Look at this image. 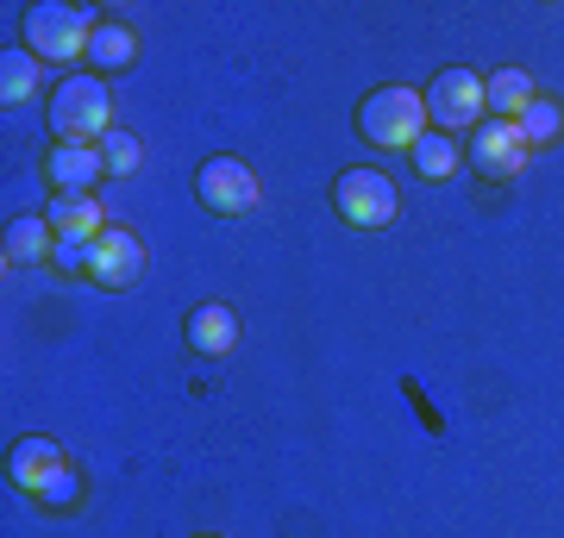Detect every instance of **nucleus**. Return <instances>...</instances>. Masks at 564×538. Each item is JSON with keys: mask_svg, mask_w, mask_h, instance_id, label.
Returning <instances> with one entry per match:
<instances>
[{"mask_svg": "<svg viewBox=\"0 0 564 538\" xmlns=\"http://www.w3.org/2000/svg\"><path fill=\"white\" fill-rule=\"evenodd\" d=\"M358 132L377 144V151H414V144L433 132V125H426V95H414L408 81H383L377 95H364Z\"/></svg>", "mask_w": 564, "mask_h": 538, "instance_id": "nucleus-1", "label": "nucleus"}, {"mask_svg": "<svg viewBox=\"0 0 564 538\" xmlns=\"http://www.w3.org/2000/svg\"><path fill=\"white\" fill-rule=\"evenodd\" d=\"M20 39L39 63H76V57H88L95 13L88 7H69V0H39V7H25Z\"/></svg>", "mask_w": 564, "mask_h": 538, "instance_id": "nucleus-2", "label": "nucleus"}, {"mask_svg": "<svg viewBox=\"0 0 564 538\" xmlns=\"http://www.w3.org/2000/svg\"><path fill=\"white\" fill-rule=\"evenodd\" d=\"M51 132L63 144H101L113 132V95L101 76H63V88L51 95Z\"/></svg>", "mask_w": 564, "mask_h": 538, "instance_id": "nucleus-3", "label": "nucleus"}, {"mask_svg": "<svg viewBox=\"0 0 564 538\" xmlns=\"http://www.w3.org/2000/svg\"><path fill=\"white\" fill-rule=\"evenodd\" d=\"M489 113V95H484V76L477 69H440L426 81V125L445 132V139H470Z\"/></svg>", "mask_w": 564, "mask_h": 538, "instance_id": "nucleus-4", "label": "nucleus"}, {"mask_svg": "<svg viewBox=\"0 0 564 538\" xmlns=\"http://www.w3.org/2000/svg\"><path fill=\"white\" fill-rule=\"evenodd\" d=\"M333 207H339L345 226H358V232H383L395 213H402V195H395V182L383 169H345L333 182Z\"/></svg>", "mask_w": 564, "mask_h": 538, "instance_id": "nucleus-5", "label": "nucleus"}, {"mask_svg": "<svg viewBox=\"0 0 564 538\" xmlns=\"http://www.w3.org/2000/svg\"><path fill=\"white\" fill-rule=\"evenodd\" d=\"M195 195H202L207 213H251L263 195V182L251 176V163L239 157H207L202 169H195Z\"/></svg>", "mask_w": 564, "mask_h": 538, "instance_id": "nucleus-6", "label": "nucleus"}, {"mask_svg": "<svg viewBox=\"0 0 564 538\" xmlns=\"http://www.w3.org/2000/svg\"><path fill=\"white\" fill-rule=\"evenodd\" d=\"M527 157H533V144L521 139L514 120H484L470 132V169L484 182H514L527 169Z\"/></svg>", "mask_w": 564, "mask_h": 538, "instance_id": "nucleus-7", "label": "nucleus"}, {"mask_svg": "<svg viewBox=\"0 0 564 538\" xmlns=\"http://www.w3.org/2000/svg\"><path fill=\"white\" fill-rule=\"evenodd\" d=\"M144 276V244L132 226H107L101 239H95V270H88V282L95 288H107V295H126V288H139Z\"/></svg>", "mask_w": 564, "mask_h": 538, "instance_id": "nucleus-8", "label": "nucleus"}, {"mask_svg": "<svg viewBox=\"0 0 564 538\" xmlns=\"http://www.w3.org/2000/svg\"><path fill=\"white\" fill-rule=\"evenodd\" d=\"M44 176H51V188H63V195H95V182L107 176V163L95 144H57L51 157H44Z\"/></svg>", "mask_w": 564, "mask_h": 538, "instance_id": "nucleus-9", "label": "nucleus"}, {"mask_svg": "<svg viewBox=\"0 0 564 538\" xmlns=\"http://www.w3.org/2000/svg\"><path fill=\"white\" fill-rule=\"evenodd\" d=\"M182 339H188V351H202V358H226L239 344V314L226 300H202L188 314V326H182Z\"/></svg>", "mask_w": 564, "mask_h": 538, "instance_id": "nucleus-10", "label": "nucleus"}, {"mask_svg": "<svg viewBox=\"0 0 564 538\" xmlns=\"http://www.w3.org/2000/svg\"><path fill=\"white\" fill-rule=\"evenodd\" d=\"M63 444L57 439H44V432H32V439H20L13 451H7V476H13V488H25V495H39V482L44 476H57L63 470Z\"/></svg>", "mask_w": 564, "mask_h": 538, "instance_id": "nucleus-11", "label": "nucleus"}, {"mask_svg": "<svg viewBox=\"0 0 564 538\" xmlns=\"http://www.w3.org/2000/svg\"><path fill=\"white\" fill-rule=\"evenodd\" d=\"M44 220H51V232H57V239H101V232H107L101 200H95V195H63V188H51Z\"/></svg>", "mask_w": 564, "mask_h": 538, "instance_id": "nucleus-12", "label": "nucleus"}, {"mask_svg": "<svg viewBox=\"0 0 564 538\" xmlns=\"http://www.w3.org/2000/svg\"><path fill=\"white\" fill-rule=\"evenodd\" d=\"M484 95H489V120H521L540 88H533L527 69H496V76L484 81Z\"/></svg>", "mask_w": 564, "mask_h": 538, "instance_id": "nucleus-13", "label": "nucleus"}, {"mask_svg": "<svg viewBox=\"0 0 564 538\" xmlns=\"http://www.w3.org/2000/svg\"><path fill=\"white\" fill-rule=\"evenodd\" d=\"M88 63H95V69H132V63H139V32L120 25V20H101L95 39H88Z\"/></svg>", "mask_w": 564, "mask_h": 538, "instance_id": "nucleus-14", "label": "nucleus"}, {"mask_svg": "<svg viewBox=\"0 0 564 538\" xmlns=\"http://www.w3.org/2000/svg\"><path fill=\"white\" fill-rule=\"evenodd\" d=\"M57 251V232L44 213H20V220L7 226V263H39Z\"/></svg>", "mask_w": 564, "mask_h": 538, "instance_id": "nucleus-15", "label": "nucleus"}, {"mask_svg": "<svg viewBox=\"0 0 564 538\" xmlns=\"http://www.w3.org/2000/svg\"><path fill=\"white\" fill-rule=\"evenodd\" d=\"M39 95V57L25 51V44H7V57H0V100L7 107H20V100Z\"/></svg>", "mask_w": 564, "mask_h": 538, "instance_id": "nucleus-16", "label": "nucleus"}, {"mask_svg": "<svg viewBox=\"0 0 564 538\" xmlns=\"http://www.w3.org/2000/svg\"><path fill=\"white\" fill-rule=\"evenodd\" d=\"M408 157H414V176H426V182H452V176H458V163H464L458 157V139H445V132H426Z\"/></svg>", "mask_w": 564, "mask_h": 538, "instance_id": "nucleus-17", "label": "nucleus"}, {"mask_svg": "<svg viewBox=\"0 0 564 538\" xmlns=\"http://www.w3.org/2000/svg\"><path fill=\"white\" fill-rule=\"evenodd\" d=\"M514 125H521V139L540 151V144H552L564 132V107H558V100H545V95H533V107H527Z\"/></svg>", "mask_w": 564, "mask_h": 538, "instance_id": "nucleus-18", "label": "nucleus"}, {"mask_svg": "<svg viewBox=\"0 0 564 538\" xmlns=\"http://www.w3.org/2000/svg\"><path fill=\"white\" fill-rule=\"evenodd\" d=\"M32 501H39V507H51V514H69V507H82V470H76V463H63L57 476L39 482V495H32Z\"/></svg>", "mask_w": 564, "mask_h": 538, "instance_id": "nucleus-19", "label": "nucleus"}, {"mask_svg": "<svg viewBox=\"0 0 564 538\" xmlns=\"http://www.w3.org/2000/svg\"><path fill=\"white\" fill-rule=\"evenodd\" d=\"M95 151H101L107 176H132V169H139V163H144V144L132 139V132H126V125H113V132H107L101 144H95Z\"/></svg>", "mask_w": 564, "mask_h": 538, "instance_id": "nucleus-20", "label": "nucleus"}, {"mask_svg": "<svg viewBox=\"0 0 564 538\" xmlns=\"http://www.w3.org/2000/svg\"><path fill=\"white\" fill-rule=\"evenodd\" d=\"M51 263H57L63 276H88V270H95V239H57Z\"/></svg>", "mask_w": 564, "mask_h": 538, "instance_id": "nucleus-21", "label": "nucleus"}, {"mask_svg": "<svg viewBox=\"0 0 564 538\" xmlns=\"http://www.w3.org/2000/svg\"><path fill=\"white\" fill-rule=\"evenodd\" d=\"M195 538H220V532H195Z\"/></svg>", "mask_w": 564, "mask_h": 538, "instance_id": "nucleus-22", "label": "nucleus"}]
</instances>
